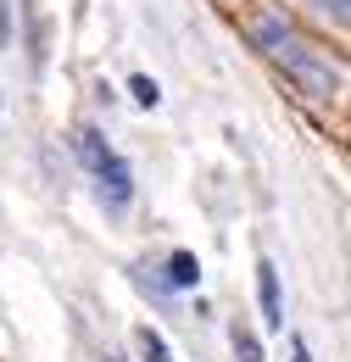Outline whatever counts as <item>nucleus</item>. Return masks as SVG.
<instances>
[{"label": "nucleus", "mask_w": 351, "mask_h": 362, "mask_svg": "<svg viewBox=\"0 0 351 362\" xmlns=\"http://www.w3.org/2000/svg\"><path fill=\"white\" fill-rule=\"evenodd\" d=\"M246 34H251V45L263 50L267 62L296 84V90L307 95V100H335L340 84H346V73H340V62H329L323 50H312L279 11H257L251 23H246Z\"/></svg>", "instance_id": "f257e3e1"}, {"label": "nucleus", "mask_w": 351, "mask_h": 362, "mask_svg": "<svg viewBox=\"0 0 351 362\" xmlns=\"http://www.w3.org/2000/svg\"><path fill=\"white\" fill-rule=\"evenodd\" d=\"M73 156L89 168L100 206H106V212H129V201H134V168L106 145V134H100V129H73Z\"/></svg>", "instance_id": "f03ea898"}, {"label": "nucleus", "mask_w": 351, "mask_h": 362, "mask_svg": "<svg viewBox=\"0 0 351 362\" xmlns=\"http://www.w3.org/2000/svg\"><path fill=\"white\" fill-rule=\"evenodd\" d=\"M195 284H201L195 251H173V257H168V290H195Z\"/></svg>", "instance_id": "20e7f679"}, {"label": "nucleus", "mask_w": 351, "mask_h": 362, "mask_svg": "<svg viewBox=\"0 0 351 362\" xmlns=\"http://www.w3.org/2000/svg\"><path fill=\"white\" fill-rule=\"evenodd\" d=\"M134 346H139V357H145V362H178L173 351H168V340H162L151 323H139V329H134Z\"/></svg>", "instance_id": "39448f33"}, {"label": "nucleus", "mask_w": 351, "mask_h": 362, "mask_svg": "<svg viewBox=\"0 0 351 362\" xmlns=\"http://www.w3.org/2000/svg\"><path fill=\"white\" fill-rule=\"evenodd\" d=\"M11 45V0H0V50Z\"/></svg>", "instance_id": "1a4fd4ad"}, {"label": "nucleus", "mask_w": 351, "mask_h": 362, "mask_svg": "<svg viewBox=\"0 0 351 362\" xmlns=\"http://www.w3.org/2000/svg\"><path fill=\"white\" fill-rule=\"evenodd\" d=\"M257 301H263V323L279 334V329H284V296H279V268H273L267 257L257 262Z\"/></svg>", "instance_id": "7ed1b4c3"}, {"label": "nucleus", "mask_w": 351, "mask_h": 362, "mask_svg": "<svg viewBox=\"0 0 351 362\" xmlns=\"http://www.w3.org/2000/svg\"><path fill=\"white\" fill-rule=\"evenodd\" d=\"M290 362H312V351H307V340H290Z\"/></svg>", "instance_id": "9d476101"}, {"label": "nucleus", "mask_w": 351, "mask_h": 362, "mask_svg": "<svg viewBox=\"0 0 351 362\" xmlns=\"http://www.w3.org/2000/svg\"><path fill=\"white\" fill-rule=\"evenodd\" d=\"M234 357L240 362H263V340H257L246 323H234Z\"/></svg>", "instance_id": "423d86ee"}, {"label": "nucleus", "mask_w": 351, "mask_h": 362, "mask_svg": "<svg viewBox=\"0 0 351 362\" xmlns=\"http://www.w3.org/2000/svg\"><path fill=\"white\" fill-rule=\"evenodd\" d=\"M129 95L139 100V106H145V112H151V106L162 100V90H156V78H145V73H134V78H129Z\"/></svg>", "instance_id": "0eeeda50"}, {"label": "nucleus", "mask_w": 351, "mask_h": 362, "mask_svg": "<svg viewBox=\"0 0 351 362\" xmlns=\"http://www.w3.org/2000/svg\"><path fill=\"white\" fill-rule=\"evenodd\" d=\"M307 6H312V11H318V17H329L335 28L346 23V0H307Z\"/></svg>", "instance_id": "6e6552de"}]
</instances>
